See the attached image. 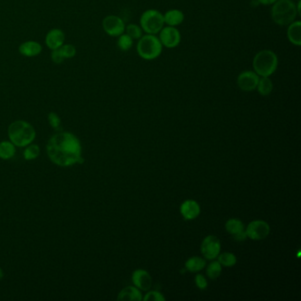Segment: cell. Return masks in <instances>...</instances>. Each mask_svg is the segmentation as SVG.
I'll return each mask as SVG.
<instances>
[{
    "label": "cell",
    "instance_id": "obj_1",
    "mask_svg": "<svg viewBox=\"0 0 301 301\" xmlns=\"http://www.w3.org/2000/svg\"><path fill=\"white\" fill-rule=\"evenodd\" d=\"M46 150L52 162L62 167L84 163L80 140L71 132L54 134L48 141Z\"/></svg>",
    "mask_w": 301,
    "mask_h": 301
},
{
    "label": "cell",
    "instance_id": "obj_2",
    "mask_svg": "<svg viewBox=\"0 0 301 301\" xmlns=\"http://www.w3.org/2000/svg\"><path fill=\"white\" fill-rule=\"evenodd\" d=\"M8 136L14 146L27 147L36 138V131L29 123L17 120L8 127Z\"/></svg>",
    "mask_w": 301,
    "mask_h": 301
},
{
    "label": "cell",
    "instance_id": "obj_3",
    "mask_svg": "<svg viewBox=\"0 0 301 301\" xmlns=\"http://www.w3.org/2000/svg\"><path fill=\"white\" fill-rule=\"evenodd\" d=\"M278 66V56L270 50H263L258 52L253 60L254 72L261 77L272 75Z\"/></svg>",
    "mask_w": 301,
    "mask_h": 301
},
{
    "label": "cell",
    "instance_id": "obj_4",
    "mask_svg": "<svg viewBox=\"0 0 301 301\" xmlns=\"http://www.w3.org/2000/svg\"><path fill=\"white\" fill-rule=\"evenodd\" d=\"M298 10L292 0H278L271 9L274 22L279 26H288L296 19Z\"/></svg>",
    "mask_w": 301,
    "mask_h": 301
},
{
    "label": "cell",
    "instance_id": "obj_5",
    "mask_svg": "<svg viewBox=\"0 0 301 301\" xmlns=\"http://www.w3.org/2000/svg\"><path fill=\"white\" fill-rule=\"evenodd\" d=\"M163 45L159 38L155 35L148 34L139 39L137 43V52L141 58L153 60L160 56Z\"/></svg>",
    "mask_w": 301,
    "mask_h": 301
},
{
    "label": "cell",
    "instance_id": "obj_6",
    "mask_svg": "<svg viewBox=\"0 0 301 301\" xmlns=\"http://www.w3.org/2000/svg\"><path fill=\"white\" fill-rule=\"evenodd\" d=\"M141 28L146 33L155 35L159 33L165 24L164 15L157 10H147L141 15Z\"/></svg>",
    "mask_w": 301,
    "mask_h": 301
},
{
    "label": "cell",
    "instance_id": "obj_7",
    "mask_svg": "<svg viewBox=\"0 0 301 301\" xmlns=\"http://www.w3.org/2000/svg\"><path fill=\"white\" fill-rule=\"evenodd\" d=\"M270 228L267 222L263 220H255L251 222L246 227L245 233L247 238L253 240H263L269 234Z\"/></svg>",
    "mask_w": 301,
    "mask_h": 301
},
{
    "label": "cell",
    "instance_id": "obj_8",
    "mask_svg": "<svg viewBox=\"0 0 301 301\" xmlns=\"http://www.w3.org/2000/svg\"><path fill=\"white\" fill-rule=\"evenodd\" d=\"M221 243L216 236H207L203 240L201 251L203 256L207 260H214L220 254Z\"/></svg>",
    "mask_w": 301,
    "mask_h": 301
},
{
    "label": "cell",
    "instance_id": "obj_9",
    "mask_svg": "<svg viewBox=\"0 0 301 301\" xmlns=\"http://www.w3.org/2000/svg\"><path fill=\"white\" fill-rule=\"evenodd\" d=\"M104 31L111 37H119L125 31V22L116 15H109L103 20Z\"/></svg>",
    "mask_w": 301,
    "mask_h": 301
},
{
    "label": "cell",
    "instance_id": "obj_10",
    "mask_svg": "<svg viewBox=\"0 0 301 301\" xmlns=\"http://www.w3.org/2000/svg\"><path fill=\"white\" fill-rule=\"evenodd\" d=\"M160 36H159V40L163 46L165 47L171 48L177 47L180 42L181 37L179 30L175 27H166V28H162L161 30Z\"/></svg>",
    "mask_w": 301,
    "mask_h": 301
},
{
    "label": "cell",
    "instance_id": "obj_11",
    "mask_svg": "<svg viewBox=\"0 0 301 301\" xmlns=\"http://www.w3.org/2000/svg\"><path fill=\"white\" fill-rule=\"evenodd\" d=\"M259 79V75L255 72L244 71L238 76L237 83L240 90L250 92L256 90Z\"/></svg>",
    "mask_w": 301,
    "mask_h": 301
},
{
    "label": "cell",
    "instance_id": "obj_12",
    "mask_svg": "<svg viewBox=\"0 0 301 301\" xmlns=\"http://www.w3.org/2000/svg\"><path fill=\"white\" fill-rule=\"evenodd\" d=\"M132 282L141 291H149L152 286V278L148 271L137 269L132 274Z\"/></svg>",
    "mask_w": 301,
    "mask_h": 301
},
{
    "label": "cell",
    "instance_id": "obj_13",
    "mask_svg": "<svg viewBox=\"0 0 301 301\" xmlns=\"http://www.w3.org/2000/svg\"><path fill=\"white\" fill-rule=\"evenodd\" d=\"M180 213L187 220H193L200 215L201 208L195 201L188 200L180 207Z\"/></svg>",
    "mask_w": 301,
    "mask_h": 301
},
{
    "label": "cell",
    "instance_id": "obj_14",
    "mask_svg": "<svg viewBox=\"0 0 301 301\" xmlns=\"http://www.w3.org/2000/svg\"><path fill=\"white\" fill-rule=\"evenodd\" d=\"M65 41V34L60 29H52L46 37V44L52 50L59 49Z\"/></svg>",
    "mask_w": 301,
    "mask_h": 301
},
{
    "label": "cell",
    "instance_id": "obj_15",
    "mask_svg": "<svg viewBox=\"0 0 301 301\" xmlns=\"http://www.w3.org/2000/svg\"><path fill=\"white\" fill-rule=\"evenodd\" d=\"M287 37L289 41L292 44L301 46V21H293L288 25Z\"/></svg>",
    "mask_w": 301,
    "mask_h": 301
},
{
    "label": "cell",
    "instance_id": "obj_16",
    "mask_svg": "<svg viewBox=\"0 0 301 301\" xmlns=\"http://www.w3.org/2000/svg\"><path fill=\"white\" fill-rule=\"evenodd\" d=\"M19 51L23 56H38L42 51V46L38 42L28 41V42H24L19 46Z\"/></svg>",
    "mask_w": 301,
    "mask_h": 301
},
{
    "label": "cell",
    "instance_id": "obj_17",
    "mask_svg": "<svg viewBox=\"0 0 301 301\" xmlns=\"http://www.w3.org/2000/svg\"><path fill=\"white\" fill-rule=\"evenodd\" d=\"M118 300V301H141L142 300V296L138 288L127 286L119 292Z\"/></svg>",
    "mask_w": 301,
    "mask_h": 301
},
{
    "label": "cell",
    "instance_id": "obj_18",
    "mask_svg": "<svg viewBox=\"0 0 301 301\" xmlns=\"http://www.w3.org/2000/svg\"><path fill=\"white\" fill-rule=\"evenodd\" d=\"M184 18L185 17H184L183 13L177 9L169 10L164 15L165 23L171 27H176L179 24L182 23Z\"/></svg>",
    "mask_w": 301,
    "mask_h": 301
},
{
    "label": "cell",
    "instance_id": "obj_19",
    "mask_svg": "<svg viewBox=\"0 0 301 301\" xmlns=\"http://www.w3.org/2000/svg\"><path fill=\"white\" fill-rule=\"evenodd\" d=\"M256 89L260 94L267 96L268 94H271L273 90V82L269 79V77H262L259 79Z\"/></svg>",
    "mask_w": 301,
    "mask_h": 301
},
{
    "label": "cell",
    "instance_id": "obj_20",
    "mask_svg": "<svg viewBox=\"0 0 301 301\" xmlns=\"http://www.w3.org/2000/svg\"><path fill=\"white\" fill-rule=\"evenodd\" d=\"M185 266L191 272H198L206 266V262L201 257H192L186 262Z\"/></svg>",
    "mask_w": 301,
    "mask_h": 301
},
{
    "label": "cell",
    "instance_id": "obj_21",
    "mask_svg": "<svg viewBox=\"0 0 301 301\" xmlns=\"http://www.w3.org/2000/svg\"><path fill=\"white\" fill-rule=\"evenodd\" d=\"M226 229L227 232L232 236L237 235L241 231H245L243 223L235 218H232L226 222Z\"/></svg>",
    "mask_w": 301,
    "mask_h": 301
},
{
    "label": "cell",
    "instance_id": "obj_22",
    "mask_svg": "<svg viewBox=\"0 0 301 301\" xmlns=\"http://www.w3.org/2000/svg\"><path fill=\"white\" fill-rule=\"evenodd\" d=\"M15 155V147L12 142L3 141L0 143V158L8 160Z\"/></svg>",
    "mask_w": 301,
    "mask_h": 301
},
{
    "label": "cell",
    "instance_id": "obj_23",
    "mask_svg": "<svg viewBox=\"0 0 301 301\" xmlns=\"http://www.w3.org/2000/svg\"><path fill=\"white\" fill-rule=\"evenodd\" d=\"M218 263L225 267H233L237 263V257L231 253H224L219 255Z\"/></svg>",
    "mask_w": 301,
    "mask_h": 301
},
{
    "label": "cell",
    "instance_id": "obj_24",
    "mask_svg": "<svg viewBox=\"0 0 301 301\" xmlns=\"http://www.w3.org/2000/svg\"><path fill=\"white\" fill-rule=\"evenodd\" d=\"M222 273V265L218 262H213L207 266V276L214 280L217 279Z\"/></svg>",
    "mask_w": 301,
    "mask_h": 301
},
{
    "label": "cell",
    "instance_id": "obj_25",
    "mask_svg": "<svg viewBox=\"0 0 301 301\" xmlns=\"http://www.w3.org/2000/svg\"><path fill=\"white\" fill-rule=\"evenodd\" d=\"M118 46L123 52L129 51L132 46V39L127 34H122L119 36L118 40Z\"/></svg>",
    "mask_w": 301,
    "mask_h": 301
},
{
    "label": "cell",
    "instance_id": "obj_26",
    "mask_svg": "<svg viewBox=\"0 0 301 301\" xmlns=\"http://www.w3.org/2000/svg\"><path fill=\"white\" fill-rule=\"evenodd\" d=\"M127 31V35L133 39H140L142 37V29L136 24H129L127 28H125Z\"/></svg>",
    "mask_w": 301,
    "mask_h": 301
},
{
    "label": "cell",
    "instance_id": "obj_27",
    "mask_svg": "<svg viewBox=\"0 0 301 301\" xmlns=\"http://www.w3.org/2000/svg\"><path fill=\"white\" fill-rule=\"evenodd\" d=\"M40 154V148L38 145H30L24 151V158L26 160H34Z\"/></svg>",
    "mask_w": 301,
    "mask_h": 301
},
{
    "label": "cell",
    "instance_id": "obj_28",
    "mask_svg": "<svg viewBox=\"0 0 301 301\" xmlns=\"http://www.w3.org/2000/svg\"><path fill=\"white\" fill-rule=\"evenodd\" d=\"M61 51L62 54L65 58H71L75 56L76 50L75 46L71 45V44H66V45H62L61 47L59 48Z\"/></svg>",
    "mask_w": 301,
    "mask_h": 301
},
{
    "label": "cell",
    "instance_id": "obj_29",
    "mask_svg": "<svg viewBox=\"0 0 301 301\" xmlns=\"http://www.w3.org/2000/svg\"><path fill=\"white\" fill-rule=\"evenodd\" d=\"M48 120H49V124L51 125V127H53L54 129H58L59 127H60L61 120H60V118L56 115V113H49Z\"/></svg>",
    "mask_w": 301,
    "mask_h": 301
},
{
    "label": "cell",
    "instance_id": "obj_30",
    "mask_svg": "<svg viewBox=\"0 0 301 301\" xmlns=\"http://www.w3.org/2000/svg\"><path fill=\"white\" fill-rule=\"evenodd\" d=\"M145 301H165V298L163 294L158 292H150L147 294L143 299Z\"/></svg>",
    "mask_w": 301,
    "mask_h": 301
},
{
    "label": "cell",
    "instance_id": "obj_31",
    "mask_svg": "<svg viewBox=\"0 0 301 301\" xmlns=\"http://www.w3.org/2000/svg\"><path fill=\"white\" fill-rule=\"evenodd\" d=\"M195 283L200 290H205L207 286L206 278H204L203 275H201V274H198L197 276L195 277Z\"/></svg>",
    "mask_w": 301,
    "mask_h": 301
},
{
    "label": "cell",
    "instance_id": "obj_32",
    "mask_svg": "<svg viewBox=\"0 0 301 301\" xmlns=\"http://www.w3.org/2000/svg\"><path fill=\"white\" fill-rule=\"evenodd\" d=\"M52 60L55 62L56 64H60V63L64 61V59H65V57L63 56L60 49L53 50V52H52Z\"/></svg>",
    "mask_w": 301,
    "mask_h": 301
},
{
    "label": "cell",
    "instance_id": "obj_33",
    "mask_svg": "<svg viewBox=\"0 0 301 301\" xmlns=\"http://www.w3.org/2000/svg\"><path fill=\"white\" fill-rule=\"evenodd\" d=\"M233 238H234V240H237V241H243V240H245V239L247 238V236H246L245 231H243L240 232L239 234L233 236Z\"/></svg>",
    "mask_w": 301,
    "mask_h": 301
},
{
    "label": "cell",
    "instance_id": "obj_34",
    "mask_svg": "<svg viewBox=\"0 0 301 301\" xmlns=\"http://www.w3.org/2000/svg\"><path fill=\"white\" fill-rule=\"evenodd\" d=\"M258 3L264 5H270L275 4L278 0H257Z\"/></svg>",
    "mask_w": 301,
    "mask_h": 301
},
{
    "label": "cell",
    "instance_id": "obj_35",
    "mask_svg": "<svg viewBox=\"0 0 301 301\" xmlns=\"http://www.w3.org/2000/svg\"><path fill=\"white\" fill-rule=\"evenodd\" d=\"M3 278H4V271L2 268H0V280Z\"/></svg>",
    "mask_w": 301,
    "mask_h": 301
}]
</instances>
